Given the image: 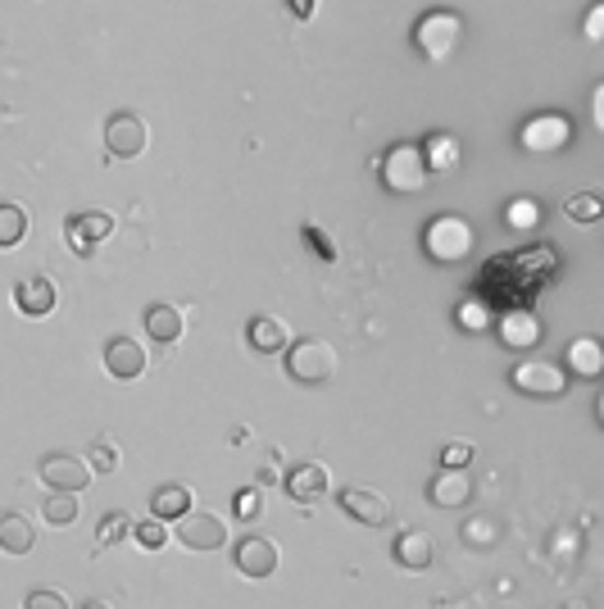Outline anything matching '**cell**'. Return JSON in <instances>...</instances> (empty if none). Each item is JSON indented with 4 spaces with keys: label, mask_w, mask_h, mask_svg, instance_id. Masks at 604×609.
I'll use <instances>...</instances> for the list:
<instances>
[{
    "label": "cell",
    "mask_w": 604,
    "mask_h": 609,
    "mask_svg": "<svg viewBox=\"0 0 604 609\" xmlns=\"http://www.w3.org/2000/svg\"><path fill=\"white\" fill-rule=\"evenodd\" d=\"M473 246H477V232L460 215H437L422 228V255L432 264H464L473 255Z\"/></svg>",
    "instance_id": "obj_1"
},
{
    "label": "cell",
    "mask_w": 604,
    "mask_h": 609,
    "mask_svg": "<svg viewBox=\"0 0 604 609\" xmlns=\"http://www.w3.org/2000/svg\"><path fill=\"white\" fill-rule=\"evenodd\" d=\"M378 177H382V187L391 196H418L422 187H428V164H422V146L418 141H400V146H391L382 164H378Z\"/></svg>",
    "instance_id": "obj_2"
},
{
    "label": "cell",
    "mask_w": 604,
    "mask_h": 609,
    "mask_svg": "<svg viewBox=\"0 0 604 609\" xmlns=\"http://www.w3.org/2000/svg\"><path fill=\"white\" fill-rule=\"evenodd\" d=\"M460 42H464V19L455 10H432L414 23V50L422 59H432V65H445L460 50Z\"/></svg>",
    "instance_id": "obj_3"
},
{
    "label": "cell",
    "mask_w": 604,
    "mask_h": 609,
    "mask_svg": "<svg viewBox=\"0 0 604 609\" xmlns=\"http://www.w3.org/2000/svg\"><path fill=\"white\" fill-rule=\"evenodd\" d=\"M509 387L519 391V395H532V401H559V395H568L572 378L564 374V364L555 359H519L509 369Z\"/></svg>",
    "instance_id": "obj_4"
},
{
    "label": "cell",
    "mask_w": 604,
    "mask_h": 609,
    "mask_svg": "<svg viewBox=\"0 0 604 609\" xmlns=\"http://www.w3.org/2000/svg\"><path fill=\"white\" fill-rule=\"evenodd\" d=\"M282 355H287V378H295L300 387H323L337 378V351L318 337H300Z\"/></svg>",
    "instance_id": "obj_5"
},
{
    "label": "cell",
    "mask_w": 604,
    "mask_h": 609,
    "mask_svg": "<svg viewBox=\"0 0 604 609\" xmlns=\"http://www.w3.org/2000/svg\"><path fill=\"white\" fill-rule=\"evenodd\" d=\"M519 146L532 156H559L572 146V118L568 114H536L519 128Z\"/></svg>",
    "instance_id": "obj_6"
},
{
    "label": "cell",
    "mask_w": 604,
    "mask_h": 609,
    "mask_svg": "<svg viewBox=\"0 0 604 609\" xmlns=\"http://www.w3.org/2000/svg\"><path fill=\"white\" fill-rule=\"evenodd\" d=\"M173 532L187 551H223L228 545V524L209 509H187L183 519H173Z\"/></svg>",
    "instance_id": "obj_7"
},
{
    "label": "cell",
    "mask_w": 604,
    "mask_h": 609,
    "mask_svg": "<svg viewBox=\"0 0 604 609\" xmlns=\"http://www.w3.org/2000/svg\"><path fill=\"white\" fill-rule=\"evenodd\" d=\"M150 141V128H146V118L137 110H118L109 114V124H105V150L114 160H137L141 150Z\"/></svg>",
    "instance_id": "obj_8"
},
{
    "label": "cell",
    "mask_w": 604,
    "mask_h": 609,
    "mask_svg": "<svg viewBox=\"0 0 604 609\" xmlns=\"http://www.w3.org/2000/svg\"><path fill=\"white\" fill-rule=\"evenodd\" d=\"M278 560H282L278 541H268V537H259V532L241 537V541L232 545V564H236V573L255 577V583H264V577H274V573H278Z\"/></svg>",
    "instance_id": "obj_9"
},
{
    "label": "cell",
    "mask_w": 604,
    "mask_h": 609,
    "mask_svg": "<svg viewBox=\"0 0 604 609\" xmlns=\"http://www.w3.org/2000/svg\"><path fill=\"white\" fill-rule=\"evenodd\" d=\"M337 505H341L346 519L359 524V528H386L391 524V501L369 492V486H341Z\"/></svg>",
    "instance_id": "obj_10"
},
{
    "label": "cell",
    "mask_w": 604,
    "mask_h": 609,
    "mask_svg": "<svg viewBox=\"0 0 604 609\" xmlns=\"http://www.w3.org/2000/svg\"><path fill=\"white\" fill-rule=\"evenodd\" d=\"M37 473H42V482L50 486V492H82V486L92 482L86 460H78V455H69V450H50L37 464Z\"/></svg>",
    "instance_id": "obj_11"
},
{
    "label": "cell",
    "mask_w": 604,
    "mask_h": 609,
    "mask_svg": "<svg viewBox=\"0 0 604 609\" xmlns=\"http://www.w3.org/2000/svg\"><path fill=\"white\" fill-rule=\"evenodd\" d=\"M65 237H69L73 255H96L101 241L114 237V219L105 215V209H86V215H73V219L65 223Z\"/></svg>",
    "instance_id": "obj_12"
},
{
    "label": "cell",
    "mask_w": 604,
    "mask_h": 609,
    "mask_svg": "<svg viewBox=\"0 0 604 609\" xmlns=\"http://www.w3.org/2000/svg\"><path fill=\"white\" fill-rule=\"evenodd\" d=\"M473 496H477V486H473L468 469H437L428 482V501L437 509H464Z\"/></svg>",
    "instance_id": "obj_13"
},
{
    "label": "cell",
    "mask_w": 604,
    "mask_h": 609,
    "mask_svg": "<svg viewBox=\"0 0 604 609\" xmlns=\"http://www.w3.org/2000/svg\"><path fill=\"white\" fill-rule=\"evenodd\" d=\"M491 328H496L500 346H509V351H536L541 346V319L532 310H504Z\"/></svg>",
    "instance_id": "obj_14"
},
{
    "label": "cell",
    "mask_w": 604,
    "mask_h": 609,
    "mask_svg": "<svg viewBox=\"0 0 604 609\" xmlns=\"http://www.w3.org/2000/svg\"><path fill=\"white\" fill-rule=\"evenodd\" d=\"M105 374L114 382H137L146 374V346L132 337H109L105 342Z\"/></svg>",
    "instance_id": "obj_15"
},
{
    "label": "cell",
    "mask_w": 604,
    "mask_h": 609,
    "mask_svg": "<svg viewBox=\"0 0 604 609\" xmlns=\"http://www.w3.org/2000/svg\"><path fill=\"white\" fill-rule=\"evenodd\" d=\"M564 374L582 378V382H600L604 378V342L600 337H578L564 351Z\"/></svg>",
    "instance_id": "obj_16"
},
{
    "label": "cell",
    "mask_w": 604,
    "mask_h": 609,
    "mask_svg": "<svg viewBox=\"0 0 604 609\" xmlns=\"http://www.w3.org/2000/svg\"><path fill=\"white\" fill-rule=\"evenodd\" d=\"M327 486H332V478H327V464H318V460H305V464H295V469L287 473V496H291L295 505L323 501Z\"/></svg>",
    "instance_id": "obj_17"
},
{
    "label": "cell",
    "mask_w": 604,
    "mask_h": 609,
    "mask_svg": "<svg viewBox=\"0 0 604 609\" xmlns=\"http://www.w3.org/2000/svg\"><path fill=\"white\" fill-rule=\"evenodd\" d=\"M391 560H396L400 568H409V573H422V568H432L437 545L422 528H409V532L396 537V545H391Z\"/></svg>",
    "instance_id": "obj_18"
},
{
    "label": "cell",
    "mask_w": 604,
    "mask_h": 609,
    "mask_svg": "<svg viewBox=\"0 0 604 609\" xmlns=\"http://www.w3.org/2000/svg\"><path fill=\"white\" fill-rule=\"evenodd\" d=\"M183 328H187L183 310H177V304H169V300H155V304L146 310V337H150V342L173 346V342H183Z\"/></svg>",
    "instance_id": "obj_19"
},
{
    "label": "cell",
    "mask_w": 604,
    "mask_h": 609,
    "mask_svg": "<svg viewBox=\"0 0 604 609\" xmlns=\"http://www.w3.org/2000/svg\"><path fill=\"white\" fill-rule=\"evenodd\" d=\"M14 310L27 319H46L55 310V283L50 278H23L14 287Z\"/></svg>",
    "instance_id": "obj_20"
},
{
    "label": "cell",
    "mask_w": 604,
    "mask_h": 609,
    "mask_svg": "<svg viewBox=\"0 0 604 609\" xmlns=\"http://www.w3.org/2000/svg\"><path fill=\"white\" fill-rule=\"evenodd\" d=\"M33 545H37V528H33L27 514H19V509L0 514V551H5V555H27Z\"/></svg>",
    "instance_id": "obj_21"
},
{
    "label": "cell",
    "mask_w": 604,
    "mask_h": 609,
    "mask_svg": "<svg viewBox=\"0 0 604 609\" xmlns=\"http://www.w3.org/2000/svg\"><path fill=\"white\" fill-rule=\"evenodd\" d=\"M187 509H191V486H183V482H164L150 492V519L173 524V519H183Z\"/></svg>",
    "instance_id": "obj_22"
},
{
    "label": "cell",
    "mask_w": 604,
    "mask_h": 609,
    "mask_svg": "<svg viewBox=\"0 0 604 609\" xmlns=\"http://www.w3.org/2000/svg\"><path fill=\"white\" fill-rule=\"evenodd\" d=\"M246 342H251L259 355H282V351L291 346V332H287V323H282V319L259 314V319H251V323H246Z\"/></svg>",
    "instance_id": "obj_23"
},
{
    "label": "cell",
    "mask_w": 604,
    "mask_h": 609,
    "mask_svg": "<svg viewBox=\"0 0 604 609\" xmlns=\"http://www.w3.org/2000/svg\"><path fill=\"white\" fill-rule=\"evenodd\" d=\"M504 528L491 519V514H473L468 524H460V541L468 545V551H491V545H500Z\"/></svg>",
    "instance_id": "obj_24"
},
{
    "label": "cell",
    "mask_w": 604,
    "mask_h": 609,
    "mask_svg": "<svg viewBox=\"0 0 604 609\" xmlns=\"http://www.w3.org/2000/svg\"><path fill=\"white\" fill-rule=\"evenodd\" d=\"M582 551H586V528H578V524H559V528L550 532V560H559V564H578Z\"/></svg>",
    "instance_id": "obj_25"
},
{
    "label": "cell",
    "mask_w": 604,
    "mask_h": 609,
    "mask_svg": "<svg viewBox=\"0 0 604 609\" xmlns=\"http://www.w3.org/2000/svg\"><path fill=\"white\" fill-rule=\"evenodd\" d=\"M422 164H428V173H450L460 164V141L445 137V133L428 137V141H422Z\"/></svg>",
    "instance_id": "obj_26"
},
{
    "label": "cell",
    "mask_w": 604,
    "mask_h": 609,
    "mask_svg": "<svg viewBox=\"0 0 604 609\" xmlns=\"http://www.w3.org/2000/svg\"><path fill=\"white\" fill-rule=\"evenodd\" d=\"M27 228H33V219H27V209L14 205V200H0V251L19 246V241L27 237Z\"/></svg>",
    "instance_id": "obj_27"
},
{
    "label": "cell",
    "mask_w": 604,
    "mask_h": 609,
    "mask_svg": "<svg viewBox=\"0 0 604 609\" xmlns=\"http://www.w3.org/2000/svg\"><path fill=\"white\" fill-rule=\"evenodd\" d=\"M78 492H50L46 501H42V519L50 524V528H73L78 524Z\"/></svg>",
    "instance_id": "obj_28"
},
{
    "label": "cell",
    "mask_w": 604,
    "mask_h": 609,
    "mask_svg": "<svg viewBox=\"0 0 604 609\" xmlns=\"http://www.w3.org/2000/svg\"><path fill=\"white\" fill-rule=\"evenodd\" d=\"M504 223H509L513 232H536V228H541V205H536L532 196H513V200L504 205Z\"/></svg>",
    "instance_id": "obj_29"
},
{
    "label": "cell",
    "mask_w": 604,
    "mask_h": 609,
    "mask_svg": "<svg viewBox=\"0 0 604 609\" xmlns=\"http://www.w3.org/2000/svg\"><path fill=\"white\" fill-rule=\"evenodd\" d=\"M86 469L92 473H114L118 469V437L114 433H101L92 441V450H86Z\"/></svg>",
    "instance_id": "obj_30"
},
{
    "label": "cell",
    "mask_w": 604,
    "mask_h": 609,
    "mask_svg": "<svg viewBox=\"0 0 604 609\" xmlns=\"http://www.w3.org/2000/svg\"><path fill=\"white\" fill-rule=\"evenodd\" d=\"M124 537H132V519L124 509H109L101 519V532H96V551H109V545H118Z\"/></svg>",
    "instance_id": "obj_31"
},
{
    "label": "cell",
    "mask_w": 604,
    "mask_h": 609,
    "mask_svg": "<svg viewBox=\"0 0 604 609\" xmlns=\"http://www.w3.org/2000/svg\"><path fill=\"white\" fill-rule=\"evenodd\" d=\"M564 215L578 219V223H595L604 215V196L600 192H582V196H568L564 200Z\"/></svg>",
    "instance_id": "obj_32"
},
{
    "label": "cell",
    "mask_w": 604,
    "mask_h": 609,
    "mask_svg": "<svg viewBox=\"0 0 604 609\" xmlns=\"http://www.w3.org/2000/svg\"><path fill=\"white\" fill-rule=\"evenodd\" d=\"M259 509H264V492H259V486H241V492L232 496L236 524H255V519H259Z\"/></svg>",
    "instance_id": "obj_33"
},
{
    "label": "cell",
    "mask_w": 604,
    "mask_h": 609,
    "mask_svg": "<svg viewBox=\"0 0 604 609\" xmlns=\"http://www.w3.org/2000/svg\"><path fill=\"white\" fill-rule=\"evenodd\" d=\"M300 232H305V246H310V251H314L323 264H337V241H332V237H327L318 223H305Z\"/></svg>",
    "instance_id": "obj_34"
},
{
    "label": "cell",
    "mask_w": 604,
    "mask_h": 609,
    "mask_svg": "<svg viewBox=\"0 0 604 609\" xmlns=\"http://www.w3.org/2000/svg\"><path fill=\"white\" fill-rule=\"evenodd\" d=\"M473 455H477V446L464 441V437L445 441V446H441V469H468V464H473Z\"/></svg>",
    "instance_id": "obj_35"
},
{
    "label": "cell",
    "mask_w": 604,
    "mask_h": 609,
    "mask_svg": "<svg viewBox=\"0 0 604 609\" xmlns=\"http://www.w3.org/2000/svg\"><path fill=\"white\" fill-rule=\"evenodd\" d=\"M491 323H496V314H491L481 300H464V304H460V328H468V332H487Z\"/></svg>",
    "instance_id": "obj_36"
},
{
    "label": "cell",
    "mask_w": 604,
    "mask_h": 609,
    "mask_svg": "<svg viewBox=\"0 0 604 609\" xmlns=\"http://www.w3.org/2000/svg\"><path fill=\"white\" fill-rule=\"evenodd\" d=\"M132 537H137V545H146V551H160V545L169 541V524L141 519V524H132Z\"/></svg>",
    "instance_id": "obj_37"
},
{
    "label": "cell",
    "mask_w": 604,
    "mask_h": 609,
    "mask_svg": "<svg viewBox=\"0 0 604 609\" xmlns=\"http://www.w3.org/2000/svg\"><path fill=\"white\" fill-rule=\"evenodd\" d=\"M23 609H69V596L59 587H37L23 596Z\"/></svg>",
    "instance_id": "obj_38"
},
{
    "label": "cell",
    "mask_w": 604,
    "mask_h": 609,
    "mask_svg": "<svg viewBox=\"0 0 604 609\" xmlns=\"http://www.w3.org/2000/svg\"><path fill=\"white\" fill-rule=\"evenodd\" d=\"M600 37H604V5L595 0V5L586 10V42H595V46H600Z\"/></svg>",
    "instance_id": "obj_39"
},
{
    "label": "cell",
    "mask_w": 604,
    "mask_h": 609,
    "mask_svg": "<svg viewBox=\"0 0 604 609\" xmlns=\"http://www.w3.org/2000/svg\"><path fill=\"white\" fill-rule=\"evenodd\" d=\"M287 10H291L295 19H314V10H318V0H287Z\"/></svg>",
    "instance_id": "obj_40"
},
{
    "label": "cell",
    "mask_w": 604,
    "mask_h": 609,
    "mask_svg": "<svg viewBox=\"0 0 604 609\" xmlns=\"http://www.w3.org/2000/svg\"><path fill=\"white\" fill-rule=\"evenodd\" d=\"M78 609H114V605H105V600H86V605H78Z\"/></svg>",
    "instance_id": "obj_41"
}]
</instances>
